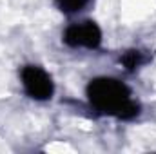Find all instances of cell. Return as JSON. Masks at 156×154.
<instances>
[{
    "instance_id": "277c9868",
    "label": "cell",
    "mask_w": 156,
    "mask_h": 154,
    "mask_svg": "<svg viewBox=\"0 0 156 154\" xmlns=\"http://www.w3.org/2000/svg\"><path fill=\"white\" fill-rule=\"evenodd\" d=\"M149 60H151V56L145 54V53L140 51V49H129V51H125V53L120 56V64H122L123 69L129 71V73L140 69V67L145 65Z\"/></svg>"
},
{
    "instance_id": "5b68a950",
    "label": "cell",
    "mask_w": 156,
    "mask_h": 154,
    "mask_svg": "<svg viewBox=\"0 0 156 154\" xmlns=\"http://www.w3.org/2000/svg\"><path fill=\"white\" fill-rule=\"evenodd\" d=\"M89 2L91 0H55V5L64 15H75V13H80L82 9H85Z\"/></svg>"
},
{
    "instance_id": "3957f363",
    "label": "cell",
    "mask_w": 156,
    "mask_h": 154,
    "mask_svg": "<svg viewBox=\"0 0 156 154\" xmlns=\"http://www.w3.org/2000/svg\"><path fill=\"white\" fill-rule=\"evenodd\" d=\"M62 42L67 47H83V49H98L102 44V29L94 20L73 22L66 27Z\"/></svg>"
},
{
    "instance_id": "6da1fadb",
    "label": "cell",
    "mask_w": 156,
    "mask_h": 154,
    "mask_svg": "<svg viewBox=\"0 0 156 154\" xmlns=\"http://www.w3.org/2000/svg\"><path fill=\"white\" fill-rule=\"evenodd\" d=\"M85 96L96 113L118 120H133L142 111L140 103L133 98V91L122 80L113 76H96L89 80Z\"/></svg>"
},
{
    "instance_id": "7a4b0ae2",
    "label": "cell",
    "mask_w": 156,
    "mask_h": 154,
    "mask_svg": "<svg viewBox=\"0 0 156 154\" xmlns=\"http://www.w3.org/2000/svg\"><path fill=\"white\" fill-rule=\"evenodd\" d=\"M20 82H22V87H24L26 94L31 100L47 102L55 94V82H53V78L40 65H33V64L24 65L20 69Z\"/></svg>"
}]
</instances>
